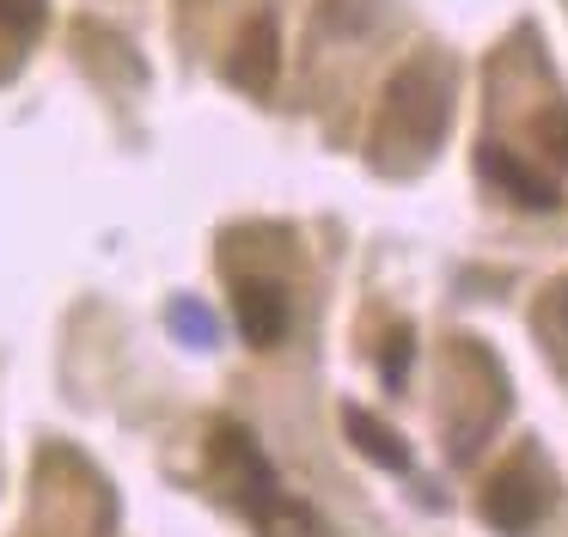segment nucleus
Listing matches in <instances>:
<instances>
[{"label":"nucleus","instance_id":"nucleus-1","mask_svg":"<svg viewBox=\"0 0 568 537\" xmlns=\"http://www.w3.org/2000/svg\"><path fill=\"white\" fill-rule=\"evenodd\" d=\"M275 73H282V24H275L270 12H257V19L239 31L233 55H226V80H233L239 92H251V98H270Z\"/></svg>","mask_w":568,"mask_h":537},{"label":"nucleus","instance_id":"nucleus-2","mask_svg":"<svg viewBox=\"0 0 568 537\" xmlns=\"http://www.w3.org/2000/svg\"><path fill=\"white\" fill-rule=\"evenodd\" d=\"M392 116L404 122V134L409 141H440V129H446V85L434 80V68L428 61H416V68H404L392 80Z\"/></svg>","mask_w":568,"mask_h":537},{"label":"nucleus","instance_id":"nucleus-3","mask_svg":"<svg viewBox=\"0 0 568 537\" xmlns=\"http://www.w3.org/2000/svg\"><path fill=\"white\" fill-rule=\"evenodd\" d=\"M538 513H544V488L526 464H507L501 476H489V488H483V519H489L495 531L526 537L531 525H538Z\"/></svg>","mask_w":568,"mask_h":537},{"label":"nucleus","instance_id":"nucleus-4","mask_svg":"<svg viewBox=\"0 0 568 537\" xmlns=\"http://www.w3.org/2000/svg\"><path fill=\"white\" fill-rule=\"evenodd\" d=\"M233 312H239L245 342H257V348H275V342L287 336V293H282V281H263V275L239 281Z\"/></svg>","mask_w":568,"mask_h":537},{"label":"nucleus","instance_id":"nucleus-5","mask_svg":"<svg viewBox=\"0 0 568 537\" xmlns=\"http://www.w3.org/2000/svg\"><path fill=\"white\" fill-rule=\"evenodd\" d=\"M477 171L495 183V190L514 195L519 207H556V202H562V190H556L544 171H531L519 153H507V146H483V153H477Z\"/></svg>","mask_w":568,"mask_h":537},{"label":"nucleus","instance_id":"nucleus-6","mask_svg":"<svg viewBox=\"0 0 568 537\" xmlns=\"http://www.w3.org/2000/svg\"><path fill=\"white\" fill-rule=\"evenodd\" d=\"M343 434H348V446H355L361 458H373L379 470H409V446L379 422V415H367V409L348 403V409H343Z\"/></svg>","mask_w":568,"mask_h":537},{"label":"nucleus","instance_id":"nucleus-7","mask_svg":"<svg viewBox=\"0 0 568 537\" xmlns=\"http://www.w3.org/2000/svg\"><path fill=\"white\" fill-rule=\"evenodd\" d=\"M251 519L263 525V537H324L318 513H306L300 500H287V495H270L263 507H251Z\"/></svg>","mask_w":568,"mask_h":537},{"label":"nucleus","instance_id":"nucleus-8","mask_svg":"<svg viewBox=\"0 0 568 537\" xmlns=\"http://www.w3.org/2000/svg\"><path fill=\"white\" fill-rule=\"evenodd\" d=\"M172 330L190 342V348H214V342H221L214 312H209V305H196V300H172Z\"/></svg>","mask_w":568,"mask_h":537},{"label":"nucleus","instance_id":"nucleus-9","mask_svg":"<svg viewBox=\"0 0 568 537\" xmlns=\"http://www.w3.org/2000/svg\"><path fill=\"white\" fill-rule=\"evenodd\" d=\"M531 134H538V146L556 159V165H568V110L562 104L538 110V116H531Z\"/></svg>","mask_w":568,"mask_h":537},{"label":"nucleus","instance_id":"nucleus-10","mask_svg":"<svg viewBox=\"0 0 568 537\" xmlns=\"http://www.w3.org/2000/svg\"><path fill=\"white\" fill-rule=\"evenodd\" d=\"M0 24L13 37H38L43 31V0H0Z\"/></svg>","mask_w":568,"mask_h":537},{"label":"nucleus","instance_id":"nucleus-11","mask_svg":"<svg viewBox=\"0 0 568 537\" xmlns=\"http://www.w3.org/2000/svg\"><path fill=\"white\" fill-rule=\"evenodd\" d=\"M409 354H416V342H409V330H397L392 342H385V354H379V373H385V385H404V373H409Z\"/></svg>","mask_w":568,"mask_h":537},{"label":"nucleus","instance_id":"nucleus-12","mask_svg":"<svg viewBox=\"0 0 568 537\" xmlns=\"http://www.w3.org/2000/svg\"><path fill=\"white\" fill-rule=\"evenodd\" d=\"M556 324H562V336H568V281L556 287Z\"/></svg>","mask_w":568,"mask_h":537}]
</instances>
